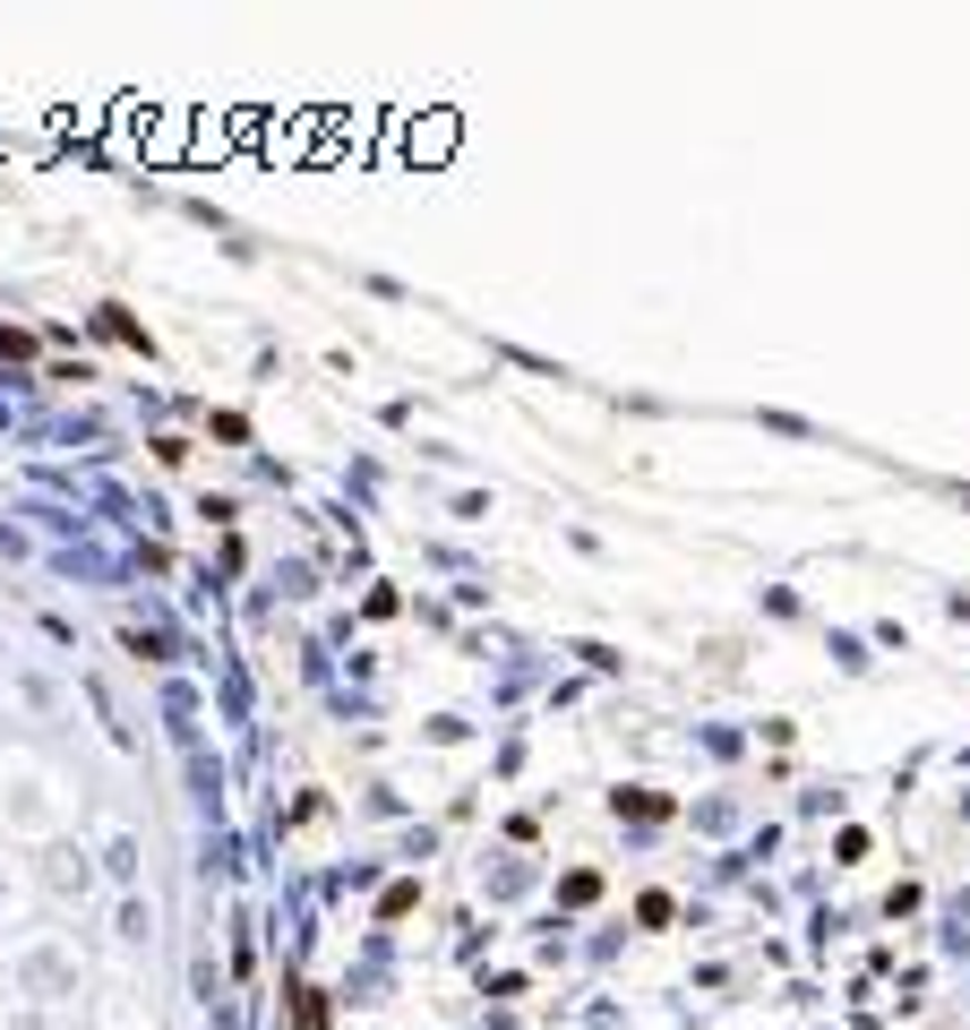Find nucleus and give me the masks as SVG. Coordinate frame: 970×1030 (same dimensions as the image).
<instances>
[{
  "label": "nucleus",
  "mask_w": 970,
  "mask_h": 1030,
  "mask_svg": "<svg viewBox=\"0 0 970 1030\" xmlns=\"http://www.w3.org/2000/svg\"><path fill=\"white\" fill-rule=\"evenodd\" d=\"M404 147H413L421 163H438L455 147V121H404Z\"/></svg>",
  "instance_id": "nucleus-1"
}]
</instances>
